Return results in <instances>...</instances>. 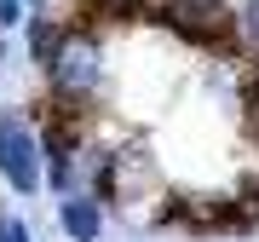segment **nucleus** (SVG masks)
Listing matches in <instances>:
<instances>
[{"mask_svg":"<svg viewBox=\"0 0 259 242\" xmlns=\"http://www.w3.org/2000/svg\"><path fill=\"white\" fill-rule=\"evenodd\" d=\"M87 18H115V23H150L156 0H87Z\"/></svg>","mask_w":259,"mask_h":242,"instance_id":"obj_7","label":"nucleus"},{"mask_svg":"<svg viewBox=\"0 0 259 242\" xmlns=\"http://www.w3.org/2000/svg\"><path fill=\"white\" fill-rule=\"evenodd\" d=\"M236 35L248 41V47H259V0H242L236 6Z\"/></svg>","mask_w":259,"mask_h":242,"instance_id":"obj_8","label":"nucleus"},{"mask_svg":"<svg viewBox=\"0 0 259 242\" xmlns=\"http://www.w3.org/2000/svg\"><path fill=\"white\" fill-rule=\"evenodd\" d=\"M104 81V41L93 35L87 23H64V47L47 64V87H52V104L64 110H87V98L98 93Z\"/></svg>","mask_w":259,"mask_h":242,"instance_id":"obj_1","label":"nucleus"},{"mask_svg":"<svg viewBox=\"0 0 259 242\" xmlns=\"http://www.w3.org/2000/svg\"><path fill=\"white\" fill-rule=\"evenodd\" d=\"M23 6H40V0H23Z\"/></svg>","mask_w":259,"mask_h":242,"instance_id":"obj_10","label":"nucleus"},{"mask_svg":"<svg viewBox=\"0 0 259 242\" xmlns=\"http://www.w3.org/2000/svg\"><path fill=\"white\" fill-rule=\"evenodd\" d=\"M156 185V156H144V150H121V156H110V196H133Z\"/></svg>","mask_w":259,"mask_h":242,"instance_id":"obj_5","label":"nucleus"},{"mask_svg":"<svg viewBox=\"0 0 259 242\" xmlns=\"http://www.w3.org/2000/svg\"><path fill=\"white\" fill-rule=\"evenodd\" d=\"M58 47H64V18H47V12H35V18H29V58L47 69L52 58H58Z\"/></svg>","mask_w":259,"mask_h":242,"instance_id":"obj_6","label":"nucleus"},{"mask_svg":"<svg viewBox=\"0 0 259 242\" xmlns=\"http://www.w3.org/2000/svg\"><path fill=\"white\" fill-rule=\"evenodd\" d=\"M58 225H64L69 242H98V236H104V202H98L93 190L58 196Z\"/></svg>","mask_w":259,"mask_h":242,"instance_id":"obj_4","label":"nucleus"},{"mask_svg":"<svg viewBox=\"0 0 259 242\" xmlns=\"http://www.w3.org/2000/svg\"><path fill=\"white\" fill-rule=\"evenodd\" d=\"M156 23L173 29L179 41H190V47H219L225 52L236 41V12L225 0H161Z\"/></svg>","mask_w":259,"mask_h":242,"instance_id":"obj_3","label":"nucleus"},{"mask_svg":"<svg viewBox=\"0 0 259 242\" xmlns=\"http://www.w3.org/2000/svg\"><path fill=\"white\" fill-rule=\"evenodd\" d=\"M0 179L18 196H35L47 185V156H40V127L23 110H0Z\"/></svg>","mask_w":259,"mask_h":242,"instance_id":"obj_2","label":"nucleus"},{"mask_svg":"<svg viewBox=\"0 0 259 242\" xmlns=\"http://www.w3.org/2000/svg\"><path fill=\"white\" fill-rule=\"evenodd\" d=\"M0 242H35V231H29L18 214H0Z\"/></svg>","mask_w":259,"mask_h":242,"instance_id":"obj_9","label":"nucleus"}]
</instances>
